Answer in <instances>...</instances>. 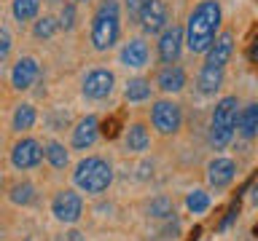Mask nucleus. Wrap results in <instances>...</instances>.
I'll return each instance as SVG.
<instances>
[{"label":"nucleus","instance_id":"1","mask_svg":"<svg viewBox=\"0 0 258 241\" xmlns=\"http://www.w3.org/2000/svg\"><path fill=\"white\" fill-rule=\"evenodd\" d=\"M221 3L218 0H202V3L188 14L185 22V46L191 54H205L213 40L218 38V27H221Z\"/></svg>","mask_w":258,"mask_h":241},{"label":"nucleus","instance_id":"2","mask_svg":"<svg viewBox=\"0 0 258 241\" xmlns=\"http://www.w3.org/2000/svg\"><path fill=\"white\" fill-rule=\"evenodd\" d=\"M237 107L239 99L237 96H223L218 99V104L213 107V118H210V145L215 150H223L226 145L234 140V132H237Z\"/></svg>","mask_w":258,"mask_h":241},{"label":"nucleus","instance_id":"3","mask_svg":"<svg viewBox=\"0 0 258 241\" xmlns=\"http://www.w3.org/2000/svg\"><path fill=\"white\" fill-rule=\"evenodd\" d=\"M73 180H76V185L84 193L97 196V193H102V190L110 188V182H113V166L105 158H100V156H89V158H84L76 166Z\"/></svg>","mask_w":258,"mask_h":241},{"label":"nucleus","instance_id":"4","mask_svg":"<svg viewBox=\"0 0 258 241\" xmlns=\"http://www.w3.org/2000/svg\"><path fill=\"white\" fill-rule=\"evenodd\" d=\"M121 32V19H118V3L116 0H105L97 8L94 19H92V43L97 51H108L116 46Z\"/></svg>","mask_w":258,"mask_h":241},{"label":"nucleus","instance_id":"5","mask_svg":"<svg viewBox=\"0 0 258 241\" xmlns=\"http://www.w3.org/2000/svg\"><path fill=\"white\" fill-rule=\"evenodd\" d=\"M151 124L159 134L172 137L183 126V107L175 99H156L151 107Z\"/></svg>","mask_w":258,"mask_h":241},{"label":"nucleus","instance_id":"6","mask_svg":"<svg viewBox=\"0 0 258 241\" xmlns=\"http://www.w3.org/2000/svg\"><path fill=\"white\" fill-rule=\"evenodd\" d=\"M183 43H185V32L180 24H167L159 35V59L164 64L177 62L183 51Z\"/></svg>","mask_w":258,"mask_h":241},{"label":"nucleus","instance_id":"7","mask_svg":"<svg viewBox=\"0 0 258 241\" xmlns=\"http://www.w3.org/2000/svg\"><path fill=\"white\" fill-rule=\"evenodd\" d=\"M205 54H207L205 56V67H210V70H226V64H229L231 54H234V32L231 30L221 32Z\"/></svg>","mask_w":258,"mask_h":241},{"label":"nucleus","instance_id":"8","mask_svg":"<svg viewBox=\"0 0 258 241\" xmlns=\"http://www.w3.org/2000/svg\"><path fill=\"white\" fill-rule=\"evenodd\" d=\"M51 212L59 222H76L84 212V201L76 190H59L51 201Z\"/></svg>","mask_w":258,"mask_h":241},{"label":"nucleus","instance_id":"9","mask_svg":"<svg viewBox=\"0 0 258 241\" xmlns=\"http://www.w3.org/2000/svg\"><path fill=\"white\" fill-rule=\"evenodd\" d=\"M140 24L148 35H156L169 24V8L164 0H145L143 11H140Z\"/></svg>","mask_w":258,"mask_h":241},{"label":"nucleus","instance_id":"10","mask_svg":"<svg viewBox=\"0 0 258 241\" xmlns=\"http://www.w3.org/2000/svg\"><path fill=\"white\" fill-rule=\"evenodd\" d=\"M40 158H43V148H40V142L32 140V137L19 140L11 150V164L16 169H32V166L40 164Z\"/></svg>","mask_w":258,"mask_h":241},{"label":"nucleus","instance_id":"11","mask_svg":"<svg viewBox=\"0 0 258 241\" xmlns=\"http://www.w3.org/2000/svg\"><path fill=\"white\" fill-rule=\"evenodd\" d=\"M234 177H237V164H234L231 158L215 156L207 164V182H210V188H215V190L229 188V185L234 182Z\"/></svg>","mask_w":258,"mask_h":241},{"label":"nucleus","instance_id":"12","mask_svg":"<svg viewBox=\"0 0 258 241\" xmlns=\"http://www.w3.org/2000/svg\"><path fill=\"white\" fill-rule=\"evenodd\" d=\"M113 83H116V75L110 70L97 67L84 78V96H89V99H105V96H110Z\"/></svg>","mask_w":258,"mask_h":241},{"label":"nucleus","instance_id":"13","mask_svg":"<svg viewBox=\"0 0 258 241\" xmlns=\"http://www.w3.org/2000/svg\"><path fill=\"white\" fill-rule=\"evenodd\" d=\"M38 75H40V64L32 59V56H22L11 70V86L24 91V88H30L32 83H35Z\"/></svg>","mask_w":258,"mask_h":241},{"label":"nucleus","instance_id":"14","mask_svg":"<svg viewBox=\"0 0 258 241\" xmlns=\"http://www.w3.org/2000/svg\"><path fill=\"white\" fill-rule=\"evenodd\" d=\"M183 86H185V72L180 64H164V67L159 70V75H156V88L159 91H164V94H177V91H183Z\"/></svg>","mask_w":258,"mask_h":241},{"label":"nucleus","instance_id":"15","mask_svg":"<svg viewBox=\"0 0 258 241\" xmlns=\"http://www.w3.org/2000/svg\"><path fill=\"white\" fill-rule=\"evenodd\" d=\"M97 137H100V120H97L94 115L81 118L76 124V129H73V148H78V150L92 148Z\"/></svg>","mask_w":258,"mask_h":241},{"label":"nucleus","instance_id":"16","mask_svg":"<svg viewBox=\"0 0 258 241\" xmlns=\"http://www.w3.org/2000/svg\"><path fill=\"white\" fill-rule=\"evenodd\" d=\"M148 43H145L143 38H132L129 43H124V48H121V62L126 64V67H132V70H140L148 64Z\"/></svg>","mask_w":258,"mask_h":241},{"label":"nucleus","instance_id":"17","mask_svg":"<svg viewBox=\"0 0 258 241\" xmlns=\"http://www.w3.org/2000/svg\"><path fill=\"white\" fill-rule=\"evenodd\" d=\"M237 132H239L242 140H253V137H258V102H250L239 110Z\"/></svg>","mask_w":258,"mask_h":241},{"label":"nucleus","instance_id":"18","mask_svg":"<svg viewBox=\"0 0 258 241\" xmlns=\"http://www.w3.org/2000/svg\"><path fill=\"white\" fill-rule=\"evenodd\" d=\"M124 145L129 153H145L151 148V132L145 129V124H132L124 132Z\"/></svg>","mask_w":258,"mask_h":241},{"label":"nucleus","instance_id":"19","mask_svg":"<svg viewBox=\"0 0 258 241\" xmlns=\"http://www.w3.org/2000/svg\"><path fill=\"white\" fill-rule=\"evenodd\" d=\"M151 80L145 78H129L126 80V88H124V99L126 102H145L151 99Z\"/></svg>","mask_w":258,"mask_h":241},{"label":"nucleus","instance_id":"20","mask_svg":"<svg viewBox=\"0 0 258 241\" xmlns=\"http://www.w3.org/2000/svg\"><path fill=\"white\" fill-rule=\"evenodd\" d=\"M223 83V70H210V67H202L199 78H197V86L202 94H215Z\"/></svg>","mask_w":258,"mask_h":241},{"label":"nucleus","instance_id":"21","mask_svg":"<svg viewBox=\"0 0 258 241\" xmlns=\"http://www.w3.org/2000/svg\"><path fill=\"white\" fill-rule=\"evenodd\" d=\"M38 112L32 104H19V107L14 110V132H27V129H32V124H35Z\"/></svg>","mask_w":258,"mask_h":241},{"label":"nucleus","instance_id":"22","mask_svg":"<svg viewBox=\"0 0 258 241\" xmlns=\"http://www.w3.org/2000/svg\"><path fill=\"white\" fill-rule=\"evenodd\" d=\"M43 156L48 158V164H51L54 169H64V166H68V161H70L64 145H59V142H48L43 148Z\"/></svg>","mask_w":258,"mask_h":241},{"label":"nucleus","instance_id":"23","mask_svg":"<svg viewBox=\"0 0 258 241\" xmlns=\"http://www.w3.org/2000/svg\"><path fill=\"white\" fill-rule=\"evenodd\" d=\"M40 0H14V16L16 22H30L38 16Z\"/></svg>","mask_w":258,"mask_h":241},{"label":"nucleus","instance_id":"24","mask_svg":"<svg viewBox=\"0 0 258 241\" xmlns=\"http://www.w3.org/2000/svg\"><path fill=\"white\" fill-rule=\"evenodd\" d=\"M185 204H188V209H191L194 214L207 212V209H210V193H205V190H191L188 198H185Z\"/></svg>","mask_w":258,"mask_h":241},{"label":"nucleus","instance_id":"25","mask_svg":"<svg viewBox=\"0 0 258 241\" xmlns=\"http://www.w3.org/2000/svg\"><path fill=\"white\" fill-rule=\"evenodd\" d=\"M56 27H59V22L54 19V16H43V19L35 22V27H32V35L35 38H51Z\"/></svg>","mask_w":258,"mask_h":241},{"label":"nucleus","instance_id":"26","mask_svg":"<svg viewBox=\"0 0 258 241\" xmlns=\"http://www.w3.org/2000/svg\"><path fill=\"white\" fill-rule=\"evenodd\" d=\"M35 198V188H32L30 182H19L11 188V201L14 204H30V201Z\"/></svg>","mask_w":258,"mask_h":241},{"label":"nucleus","instance_id":"27","mask_svg":"<svg viewBox=\"0 0 258 241\" xmlns=\"http://www.w3.org/2000/svg\"><path fill=\"white\" fill-rule=\"evenodd\" d=\"M59 27H62V30H73V27H76V6H73V3H64V6H62Z\"/></svg>","mask_w":258,"mask_h":241},{"label":"nucleus","instance_id":"28","mask_svg":"<svg viewBox=\"0 0 258 241\" xmlns=\"http://www.w3.org/2000/svg\"><path fill=\"white\" fill-rule=\"evenodd\" d=\"M151 214L153 217H167V214H172V204H169V198H156L151 204Z\"/></svg>","mask_w":258,"mask_h":241},{"label":"nucleus","instance_id":"29","mask_svg":"<svg viewBox=\"0 0 258 241\" xmlns=\"http://www.w3.org/2000/svg\"><path fill=\"white\" fill-rule=\"evenodd\" d=\"M8 51H11V32L6 27H0V62L8 56Z\"/></svg>","mask_w":258,"mask_h":241},{"label":"nucleus","instance_id":"30","mask_svg":"<svg viewBox=\"0 0 258 241\" xmlns=\"http://www.w3.org/2000/svg\"><path fill=\"white\" fill-rule=\"evenodd\" d=\"M143 6H145V0H126V14H129V19H140Z\"/></svg>","mask_w":258,"mask_h":241},{"label":"nucleus","instance_id":"31","mask_svg":"<svg viewBox=\"0 0 258 241\" xmlns=\"http://www.w3.org/2000/svg\"><path fill=\"white\" fill-rule=\"evenodd\" d=\"M250 59H258V40H255V46L250 48Z\"/></svg>","mask_w":258,"mask_h":241},{"label":"nucleus","instance_id":"32","mask_svg":"<svg viewBox=\"0 0 258 241\" xmlns=\"http://www.w3.org/2000/svg\"><path fill=\"white\" fill-rule=\"evenodd\" d=\"M46 3H59V0H46Z\"/></svg>","mask_w":258,"mask_h":241},{"label":"nucleus","instance_id":"33","mask_svg":"<svg viewBox=\"0 0 258 241\" xmlns=\"http://www.w3.org/2000/svg\"><path fill=\"white\" fill-rule=\"evenodd\" d=\"M76 3H84V0H76Z\"/></svg>","mask_w":258,"mask_h":241}]
</instances>
